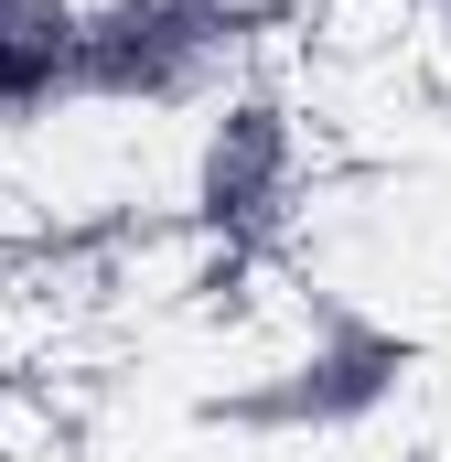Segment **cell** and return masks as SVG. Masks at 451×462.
<instances>
[{
    "mask_svg": "<svg viewBox=\"0 0 451 462\" xmlns=\"http://www.w3.org/2000/svg\"><path fill=\"white\" fill-rule=\"evenodd\" d=\"M269 22H280V0H87V22H76V108L183 118L258 65Z\"/></svg>",
    "mask_w": 451,
    "mask_h": 462,
    "instance_id": "6da1fadb",
    "label": "cell"
},
{
    "mask_svg": "<svg viewBox=\"0 0 451 462\" xmlns=\"http://www.w3.org/2000/svg\"><path fill=\"white\" fill-rule=\"evenodd\" d=\"M312 205V129L280 87L236 76L226 97L194 108V151H183V226L216 247L226 269L280 258Z\"/></svg>",
    "mask_w": 451,
    "mask_h": 462,
    "instance_id": "7a4b0ae2",
    "label": "cell"
},
{
    "mask_svg": "<svg viewBox=\"0 0 451 462\" xmlns=\"http://www.w3.org/2000/svg\"><path fill=\"white\" fill-rule=\"evenodd\" d=\"M409 376H419V345L398 323H376L354 301H323L269 365H247L205 420L247 430V441H354V430H376L409 398Z\"/></svg>",
    "mask_w": 451,
    "mask_h": 462,
    "instance_id": "3957f363",
    "label": "cell"
},
{
    "mask_svg": "<svg viewBox=\"0 0 451 462\" xmlns=\"http://www.w3.org/2000/svg\"><path fill=\"white\" fill-rule=\"evenodd\" d=\"M76 22L87 0H0V140L76 108Z\"/></svg>",
    "mask_w": 451,
    "mask_h": 462,
    "instance_id": "277c9868",
    "label": "cell"
}]
</instances>
